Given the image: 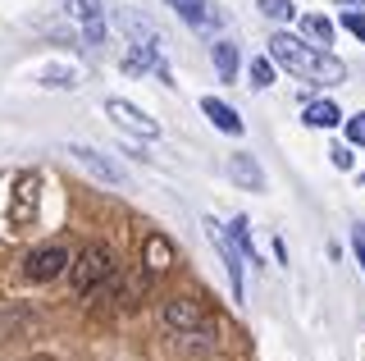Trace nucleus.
Returning a JSON list of instances; mask_svg holds the SVG:
<instances>
[{
    "label": "nucleus",
    "instance_id": "nucleus-21",
    "mask_svg": "<svg viewBox=\"0 0 365 361\" xmlns=\"http://www.w3.org/2000/svg\"><path fill=\"white\" fill-rule=\"evenodd\" d=\"M251 83H256V87H269V83H274V64H269V55L251 60Z\"/></svg>",
    "mask_w": 365,
    "mask_h": 361
},
{
    "label": "nucleus",
    "instance_id": "nucleus-11",
    "mask_svg": "<svg viewBox=\"0 0 365 361\" xmlns=\"http://www.w3.org/2000/svg\"><path fill=\"white\" fill-rule=\"evenodd\" d=\"M165 5L178 9V19H182L187 28H215V24L224 19L215 0H165Z\"/></svg>",
    "mask_w": 365,
    "mask_h": 361
},
{
    "label": "nucleus",
    "instance_id": "nucleus-15",
    "mask_svg": "<svg viewBox=\"0 0 365 361\" xmlns=\"http://www.w3.org/2000/svg\"><path fill=\"white\" fill-rule=\"evenodd\" d=\"M302 119L311 123V128H338V123H342V110L334 106V101H311V106L302 110Z\"/></svg>",
    "mask_w": 365,
    "mask_h": 361
},
{
    "label": "nucleus",
    "instance_id": "nucleus-8",
    "mask_svg": "<svg viewBox=\"0 0 365 361\" xmlns=\"http://www.w3.org/2000/svg\"><path fill=\"white\" fill-rule=\"evenodd\" d=\"M64 9L83 24L87 46H101V41H106V9H101V0H64Z\"/></svg>",
    "mask_w": 365,
    "mask_h": 361
},
{
    "label": "nucleus",
    "instance_id": "nucleus-6",
    "mask_svg": "<svg viewBox=\"0 0 365 361\" xmlns=\"http://www.w3.org/2000/svg\"><path fill=\"white\" fill-rule=\"evenodd\" d=\"M165 325L174 334H197V330H210V311H205V302H197V298H169L165 302Z\"/></svg>",
    "mask_w": 365,
    "mask_h": 361
},
{
    "label": "nucleus",
    "instance_id": "nucleus-7",
    "mask_svg": "<svg viewBox=\"0 0 365 361\" xmlns=\"http://www.w3.org/2000/svg\"><path fill=\"white\" fill-rule=\"evenodd\" d=\"M68 265H73V261H68V252H64L60 243H41V247H32V252H28V261H23V270H28V279H32V284L60 279Z\"/></svg>",
    "mask_w": 365,
    "mask_h": 361
},
{
    "label": "nucleus",
    "instance_id": "nucleus-19",
    "mask_svg": "<svg viewBox=\"0 0 365 361\" xmlns=\"http://www.w3.org/2000/svg\"><path fill=\"white\" fill-rule=\"evenodd\" d=\"M233 238L242 243V252H247V261H256V265H265V256L256 252V243H251V224H247V215H237L233 220Z\"/></svg>",
    "mask_w": 365,
    "mask_h": 361
},
{
    "label": "nucleus",
    "instance_id": "nucleus-28",
    "mask_svg": "<svg viewBox=\"0 0 365 361\" xmlns=\"http://www.w3.org/2000/svg\"><path fill=\"white\" fill-rule=\"evenodd\" d=\"M37 361H51V357H37Z\"/></svg>",
    "mask_w": 365,
    "mask_h": 361
},
{
    "label": "nucleus",
    "instance_id": "nucleus-10",
    "mask_svg": "<svg viewBox=\"0 0 365 361\" xmlns=\"http://www.w3.org/2000/svg\"><path fill=\"white\" fill-rule=\"evenodd\" d=\"M68 156H73V161L83 165L91 178H101V183H110V188H119V183H123V169H119V165H110L106 156L91 151V146H78V142H73V146H68Z\"/></svg>",
    "mask_w": 365,
    "mask_h": 361
},
{
    "label": "nucleus",
    "instance_id": "nucleus-2",
    "mask_svg": "<svg viewBox=\"0 0 365 361\" xmlns=\"http://www.w3.org/2000/svg\"><path fill=\"white\" fill-rule=\"evenodd\" d=\"M68 275H73V288L83 293V298H91L96 288H106V284H110V275H114V252H110L106 243H87L83 252L73 256Z\"/></svg>",
    "mask_w": 365,
    "mask_h": 361
},
{
    "label": "nucleus",
    "instance_id": "nucleus-17",
    "mask_svg": "<svg viewBox=\"0 0 365 361\" xmlns=\"http://www.w3.org/2000/svg\"><path fill=\"white\" fill-rule=\"evenodd\" d=\"M302 37H311L315 46H334V24H329V19H319V14H306L302 19Z\"/></svg>",
    "mask_w": 365,
    "mask_h": 361
},
{
    "label": "nucleus",
    "instance_id": "nucleus-4",
    "mask_svg": "<svg viewBox=\"0 0 365 361\" xmlns=\"http://www.w3.org/2000/svg\"><path fill=\"white\" fill-rule=\"evenodd\" d=\"M37 206H41V174L37 169H23L14 178V193H9V224H32L37 220Z\"/></svg>",
    "mask_w": 365,
    "mask_h": 361
},
{
    "label": "nucleus",
    "instance_id": "nucleus-14",
    "mask_svg": "<svg viewBox=\"0 0 365 361\" xmlns=\"http://www.w3.org/2000/svg\"><path fill=\"white\" fill-rule=\"evenodd\" d=\"M201 115L210 119L220 133H233V138H242V133H247V123L237 119V110H233V106H224L220 96H205V101H201Z\"/></svg>",
    "mask_w": 365,
    "mask_h": 361
},
{
    "label": "nucleus",
    "instance_id": "nucleus-27",
    "mask_svg": "<svg viewBox=\"0 0 365 361\" xmlns=\"http://www.w3.org/2000/svg\"><path fill=\"white\" fill-rule=\"evenodd\" d=\"M361 183H365V169H361Z\"/></svg>",
    "mask_w": 365,
    "mask_h": 361
},
{
    "label": "nucleus",
    "instance_id": "nucleus-18",
    "mask_svg": "<svg viewBox=\"0 0 365 361\" xmlns=\"http://www.w3.org/2000/svg\"><path fill=\"white\" fill-rule=\"evenodd\" d=\"M41 83L46 87H78V73L68 69V64H46V69H41Z\"/></svg>",
    "mask_w": 365,
    "mask_h": 361
},
{
    "label": "nucleus",
    "instance_id": "nucleus-13",
    "mask_svg": "<svg viewBox=\"0 0 365 361\" xmlns=\"http://www.w3.org/2000/svg\"><path fill=\"white\" fill-rule=\"evenodd\" d=\"M228 174H233V183H237V188H247V193H265V169L256 165V156L237 151L233 161H228Z\"/></svg>",
    "mask_w": 365,
    "mask_h": 361
},
{
    "label": "nucleus",
    "instance_id": "nucleus-20",
    "mask_svg": "<svg viewBox=\"0 0 365 361\" xmlns=\"http://www.w3.org/2000/svg\"><path fill=\"white\" fill-rule=\"evenodd\" d=\"M260 14L274 19V24H288L297 9H292V0H260Z\"/></svg>",
    "mask_w": 365,
    "mask_h": 361
},
{
    "label": "nucleus",
    "instance_id": "nucleus-26",
    "mask_svg": "<svg viewBox=\"0 0 365 361\" xmlns=\"http://www.w3.org/2000/svg\"><path fill=\"white\" fill-rule=\"evenodd\" d=\"M338 5H365V0H338Z\"/></svg>",
    "mask_w": 365,
    "mask_h": 361
},
{
    "label": "nucleus",
    "instance_id": "nucleus-9",
    "mask_svg": "<svg viewBox=\"0 0 365 361\" xmlns=\"http://www.w3.org/2000/svg\"><path fill=\"white\" fill-rule=\"evenodd\" d=\"M146 69H155L169 83V64L160 55V41H137V46L123 51V73H146Z\"/></svg>",
    "mask_w": 365,
    "mask_h": 361
},
{
    "label": "nucleus",
    "instance_id": "nucleus-16",
    "mask_svg": "<svg viewBox=\"0 0 365 361\" xmlns=\"http://www.w3.org/2000/svg\"><path fill=\"white\" fill-rule=\"evenodd\" d=\"M210 55H215V69H220V78H224V83H233L237 64H242V55H237V46H233V41H215V46H210Z\"/></svg>",
    "mask_w": 365,
    "mask_h": 361
},
{
    "label": "nucleus",
    "instance_id": "nucleus-5",
    "mask_svg": "<svg viewBox=\"0 0 365 361\" xmlns=\"http://www.w3.org/2000/svg\"><path fill=\"white\" fill-rule=\"evenodd\" d=\"M106 115L119 123V133H133L137 142H155V138H160V123H155L151 115H142V110H137L133 101L110 96V101H106Z\"/></svg>",
    "mask_w": 365,
    "mask_h": 361
},
{
    "label": "nucleus",
    "instance_id": "nucleus-1",
    "mask_svg": "<svg viewBox=\"0 0 365 361\" xmlns=\"http://www.w3.org/2000/svg\"><path fill=\"white\" fill-rule=\"evenodd\" d=\"M269 55H274V60H279L288 73L302 78V83H319V87L347 83V69H342V60H334L324 46H306V37L274 32V37H269Z\"/></svg>",
    "mask_w": 365,
    "mask_h": 361
},
{
    "label": "nucleus",
    "instance_id": "nucleus-22",
    "mask_svg": "<svg viewBox=\"0 0 365 361\" xmlns=\"http://www.w3.org/2000/svg\"><path fill=\"white\" fill-rule=\"evenodd\" d=\"M342 28H347L356 41H365V14L361 9H342Z\"/></svg>",
    "mask_w": 365,
    "mask_h": 361
},
{
    "label": "nucleus",
    "instance_id": "nucleus-24",
    "mask_svg": "<svg viewBox=\"0 0 365 361\" xmlns=\"http://www.w3.org/2000/svg\"><path fill=\"white\" fill-rule=\"evenodd\" d=\"M347 142H351V146H365V110L347 119Z\"/></svg>",
    "mask_w": 365,
    "mask_h": 361
},
{
    "label": "nucleus",
    "instance_id": "nucleus-23",
    "mask_svg": "<svg viewBox=\"0 0 365 361\" xmlns=\"http://www.w3.org/2000/svg\"><path fill=\"white\" fill-rule=\"evenodd\" d=\"M329 161H334V169H351V165H356V156H351V146L334 142V146H329Z\"/></svg>",
    "mask_w": 365,
    "mask_h": 361
},
{
    "label": "nucleus",
    "instance_id": "nucleus-3",
    "mask_svg": "<svg viewBox=\"0 0 365 361\" xmlns=\"http://www.w3.org/2000/svg\"><path fill=\"white\" fill-rule=\"evenodd\" d=\"M205 233H210V243L220 247V256H224V270H228V284H233V302H242V261H247V252H242V243L237 238H228V229L215 215H205Z\"/></svg>",
    "mask_w": 365,
    "mask_h": 361
},
{
    "label": "nucleus",
    "instance_id": "nucleus-25",
    "mask_svg": "<svg viewBox=\"0 0 365 361\" xmlns=\"http://www.w3.org/2000/svg\"><path fill=\"white\" fill-rule=\"evenodd\" d=\"M351 247H356V261H361V270H365V224H356V229H351Z\"/></svg>",
    "mask_w": 365,
    "mask_h": 361
},
{
    "label": "nucleus",
    "instance_id": "nucleus-12",
    "mask_svg": "<svg viewBox=\"0 0 365 361\" xmlns=\"http://www.w3.org/2000/svg\"><path fill=\"white\" fill-rule=\"evenodd\" d=\"M142 265H146V275H151V279L169 275V265H174V243L160 238V233H151V238L142 243Z\"/></svg>",
    "mask_w": 365,
    "mask_h": 361
}]
</instances>
